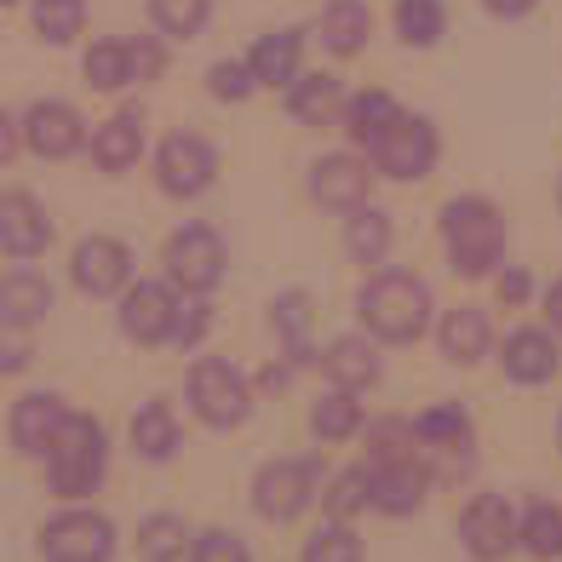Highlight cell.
I'll list each match as a JSON object with an SVG mask.
<instances>
[{"label": "cell", "instance_id": "obj_1", "mask_svg": "<svg viewBox=\"0 0 562 562\" xmlns=\"http://www.w3.org/2000/svg\"><path fill=\"white\" fill-rule=\"evenodd\" d=\"M356 311H362L373 339L407 345V339H419L425 322H430V288L407 270H379L362 288V299H356Z\"/></svg>", "mask_w": 562, "mask_h": 562}, {"label": "cell", "instance_id": "obj_2", "mask_svg": "<svg viewBox=\"0 0 562 562\" xmlns=\"http://www.w3.org/2000/svg\"><path fill=\"white\" fill-rule=\"evenodd\" d=\"M442 241L459 276H488L505 259V218L482 195H453L442 207Z\"/></svg>", "mask_w": 562, "mask_h": 562}, {"label": "cell", "instance_id": "obj_3", "mask_svg": "<svg viewBox=\"0 0 562 562\" xmlns=\"http://www.w3.org/2000/svg\"><path fill=\"white\" fill-rule=\"evenodd\" d=\"M46 476H53V494H64V499L92 494L98 476H104V425L87 414H69L53 453H46Z\"/></svg>", "mask_w": 562, "mask_h": 562}, {"label": "cell", "instance_id": "obj_4", "mask_svg": "<svg viewBox=\"0 0 562 562\" xmlns=\"http://www.w3.org/2000/svg\"><path fill=\"white\" fill-rule=\"evenodd\" d=\"M46 562H110L115 557V522L98 510H64L41 528Z\"/></svg>", "mask_w": 562, "mask_h": 562}, {"label": "cell", "instance_id": "obj_5", "mask_svg": "<svg viewBox=\"0 0 562 562\" xmlns=\"http://www.w3.org/2000/svg\"><path fill=\"white\" fill-rule=\"evenodd\" d=\"M373 167L385 178H402V184L430 178V167H437V126L419 115H396L391 133L373 144Z\"/></svg>", "mask_w": 562, "mask_h": 562}, {"label": "cell", "instance_id": "obj_6", "mask_svg": "<svg viewBox=\"0 0 562 562\" xmlns=\"http://www.w3.org/2000/svg\"><path fill=\"white\" fill-rule=\"evenodd\" d=\"M190 402H195V414L207 419V425L229 430V425H241V419H247L252 391H247V379L229 368V362L207 356V362H195V373H190Z\"/></svg>", "mask_w": 562, "mask_h": 562}, {"label": "cell", "instance_id": "obj_7", "mask_svg": "<svg viewBox=\"0 0 562 562\" xmlns=\"http://www.w3.org/2000/svg\"><path fill=\"white\" fill-rule=\"evenodd\" d=\"M167 276H172V288H184V293H213L218 276H224V241L207 224H184L167 241Z\"/></svg>", "mask_w": 562, "mask_h": 562}, {"label": "cell", "instance_id": "obj_8", "mask_svg": "<svg viewBox=\"0 0 562 562\" xmlns=\"http://www.w3.org/2000/svg\"><path fill=\"white\" fill-rule=\"evenodd\" d=\"M459 540H465V551H471L476 562H499L510 546L522 540L510 499H499V494H476V499L465 505V517H459Z\"/></svg>", "mask_w": 562, "mask_h": 562}, {"label": "cell", "instance_id": "obj_9", "mask_svg": "<svg viewBox=\"0 0 562 562\" xmlns=\"http://www.w3.org/2000/svg\"><path fill=\"white\" fill-rule=\"evenodd\" d=\"M311 494H316V465H304V459H276V465H265L259 482H252V505H259V517H270V522L299 517V510L311 505Z\"/></svg>", "mask_w": 562, "mask_h": 562}, {"label": "cell", "instance_id": "obj_10", "mask_svg": "<svg viewBox=\"0 0 562 562\" xmlns=\"http://www.w3.org/2000/svg\"><path fill=\"white\" fill-rule=\"evenodd\" d=\"M156 172H161V190L167 195H201V190L213 184V172H218V156H213L207 138L172 133L161 144V156H156Z\"/></svg>", "mask_w": 562, "mask_h": 562}, {"label": "cell", "instance_id": "obj_11", "mask_svg": "<svg viewBox=\"0 0 562 562\" xmlns=\"http://www.w3.org/2000/svg\"><path fill=\"white\" fill-rule=\"evenodd\" d=\"M425 488H430L425 453H402L373 465V510H385V517H414L425 505Z\"/></svg>", "mask_w": 562, "mask_h": 562}, {"label": "cell", "instance_id": "obj_12", "mask_svg": "<svg viewBox=\"0 0 562 562\" xmlns=\"http://www.w3.org/2000/svg\"><path fill=\"white\" fill-rule=\"evenodd\" d=\"M69 276H75V288H81V293L110 299V293L126 288V276H133V252H126L115 236H87L81 247H75Z\"/></svg>", "mask_w": 562, "mask_h": 562}, {"label": "cell", "instance_id": "obj_13", "mask_svg": "<svg viewBox=\"0 0 562 562\" xmlns=\"http://www.w3.org/2000/svg\"><path fill=\"white\" fill-rule=\"evenodd\" d=\"M23 138H30L35 156L64 161V156H75V149L87 144V126H81V115H75L69 104L41 98V104H30V115H23Z\"/></svg>", "mask_w": 562, "mask_h": 562}, {"label": "cell", "instance_id": "obj_14", "mask_svg": "<svg viewBox=\"0 0 562 562\" xmlns=\"http://www.w3.org/2000/svg\"><path fill=\"white\" fill-rule=\"evenodd\" d=\"M172 322H178V304H172L167 288H156V281L126 288V299H121V334L126 339L161 345V339H172Z\"/></svg>", "mask_w": 562, "mask_h": 562}, {"label": "cell", "instance_id": "obj_15", "mask_svg": "<svg viewBox=\"0 0 562 562\" xmlns=\"http://www.w3.org/2000/svg\"><path fill=\"white\" fill-rule=\"evenodd\" d=\"M414 437H419V453L425 459H442V465H471V419L465 407H425L414 419Z\"/></svg>", "mask_w": 562, "mask_h": 562}, {"label": "cell", "instance_id": "obj_16", "mask_svg": "<svg viewBox=\"0 0 562 562\" xmlns=\"http://www.w3.org/2000/svg\"><path fill=\"white\" fill-rule=\"evenodd\" d=\"M64 419H69V407H64L53 391H30V396H18V407H12V442H18V453H30V459L53 453Z\"/></svg>", "mask_w": 562, "mask_h": 562}, {"label": "cell", "instance_id": "obj_17", "mask_svg": "<svg viewBox=\"0 0 562 562\" xmlns=\"http://www.w3.org/2000/svg\"><path fill=\"white\" fill-rule=\"evenodd\" d=\"M311 195L322 201V207H368V195H373V172L356 161V156H322L311 167Z\"/></svg>", "mask_w": 562, "mask_h": 562}, {"label": "cell", "instance_id": "obj_18", "mask_svg": "<svg viewBox=\"0 0 562 562\" xmlns=\"http://www.w3.org/2000/svg\"><path fill=\"white\" fill-rule=\"evenodd\" d=\"M0 241H7L12 259H30V252H41L46 241H53V224H46V213L23 190L0 195Z\"/></svg>", "mask_w": 562, "mask_h": 562}, {"label": "cell", "instance_id": "obj_19", "mask_svg": "<svg viewBox=\"0 0 562 562\" xmlns=\"http://www.w3.org/2000/svg\"><path fill=\"white\" fill-rule=\"evenodd\" d=\"M499 368L517 379V385H546V379H557V345H551V334H540V327L510 334L505 350H499Z\"/></svg>", "mask_w": 562, "mask_h": 562}, {"label": "cell", "instance_id": "obj_20", "mask_svg": "<svg viewBox=\"0 0 562 562\" xmlns=\"http://www.w3.org/2000/svg\"><path fill=\"white\" fill-rule=\"evenodd\" d=\"M322 368H327V379H334V385L362 391V385H373V379H379V350H373L368 339L345 334V339H334V345L322 350Z\"/></svg>", "mask_w": 562, "mask_h": 562}, {"label": "cell", "instance_id": "obj_21", "mask_svg": "<svg viewBox=\"0 0 562 562\" xmlns=\"http://www.w3.org/2000/svg\"><path fill=\"white\" fill-rule=\"evenodd\" d=\"M138 149H144V121H138L133 110H126V115H110V121L92 133V161L104 167V172L133 167V161H138Z\"/></svg>", "mask_w": 562, "mask_h": 562}, {"label": "cell", "instance_id": "obj_22", "mask_svg": "<svg viewBox=\"0 0 562 562\" xmlns=\"http://www.w3.org/2000/svg\"><path fill=\"white\" fill-rule=\"evenodd\" d=\"M299 30H276V35H265L259 46H252V81L259 87H293L299 81Z\"/></svg>", "mask_w": 562, "mask_h": 562}, {"label": "cell", "instance_id": "obj_23", "mask_svg": "<svg viewBox=\"0 0 562 562\" xmlns=\"http://www.w3.org/2000/svg\"><path fill=\"white\" fill-rule=\"evenodd\" d=\"M488 350V311H476V304H459V311L442 316V356L459 368H471L476 356Z\"/></svg>", "mask_w": 562, "mask_h": 562}, {"label": "cell", "instance_id": "obj_24", "mask_svg": "<svg viewBox=\"0 0 562 562\" xmlns=\"http://www.w3.org/2000/svg\"><path fill=\"white\" fill-rule=\"evenodd\" d=\"M402 110H396V98L391 92H379V87H368V92H356L350 104H345V133L356 138V144H379L391 133V121H396Z\"/></svg>", "mask_w": 562, "mask_h": 562}, {"label": "cell", "instance_id": "obj_25", "mask_svg": "<svg viewBox=\"0 0 562 562\" xmlns=\"http://www.w3.org/2000/svg\"><path fill=\"white\" fill-rule=\"evenodd\" d=\"M368 30H373V18H368L362 0H334V7L322 12V46H327V53H339V58L362 53Z\"/></svg>", "mask_w": 562, "mask_h": 562}, {"label": "cell", "instance_id": "obj_26", "mask_svg": "<svg viewBox=\"0 0 562 562\" xmlns=\"http://www.w3.org/2000/svg\"><path fill=\"white\" fill-rule=\"evenodd\" d=\"M288 92H293V115L311 121V126H327V121L339 115V104H345L339 75H299Z\"/></svg>", "mask_w": 562, "mask_h": 562}, {"label": "cell", "instance_id": "obj_27", "mask_svg": "<svg viewBox=\"0 0 562 562\" xmlns=\"http://www.w3.org/2000/svg\"><path fill=\"white\" fill-rule=\"evenodd\" d=\"M133 448L144 459H172L178 425H172V407L167 402H138V414H133Z\"/></svg>", "mask_w": 562, "mask_h": 562}, {"label": "cell", "instance_id": "obj_28", "mask_svg": "<svg viewBox=\"0 0 562 562\" xmlns=\"http://www.w3.org/2000/svg\"><path fill=\"white\" fill-rule=\"evenodd\" d=\"M345 247H350L356 265H379L391 252V218L379 207H356L350 224H345Z\"/></svg>", "mask_w": 562, "mask_h": 562}, {"label": "cell", "instance_id": "obj_29", "mask_svg": "<svg viewBox=\"0 0 562 562\" xmlns=\"http://www.w3.org/2000/svg\"><path fill=\"white\" fill-rule=\"evenodd\" d=\"M356 425H362V402H356V391H327L316 407H311V430L322 442H345V437H356Z\"/></svg>", "mask_w": 562, "mask_h": 562}, {"label": "cell", "instance_id": "obj_30", "mask_svg": "<svg viewBox=\"0 0 562 562\" xmlns=\"http://www.w3.org/2000/svg\"><path fill=\"white\" fill-rule=\"evenodd\" d=\"M81 69H87V87L115 92V87L133 81V46L126 41H92V53L81 58Z\"/></svg>", "mask_w": 562, "mask_h": 562}, {"label": "cell", "instance_id": "obj_31", "mask_svg": "<svg viewBox=\"0 0 562 562\" xmlns=\"http://www.w3.org/2000/svg\"><path fill=\"white\" fill-rule=\"evenodd\" d=\"M53 311V288L41 276H7L0 288V322H35Z\"/></svg>", "mask_w": 562, "mask_h": 562}, {"label": "cell", "instance_id": "obj_32", "mask_svg": "<svg viewBox=\"0 0 562 562\" xmlns=\"http://www.w3.org/2000/svg\"><path fill=\"white\" fill-rule=\"evenodd\" d=\"M87 23V0H35V35L53 41V46H69Z\"/></svg>", "mask_w": 562, "mask_h": 562}, {"label": "cell", "instance_id": "obj_33", "mask_svg": "<svg viewBox=\"0 0 562 562\" xmlns=\"http://www.w3.org/2000/svg\"><path fill=\"white\" fill-rule=\"evenodd\" d=\"M396 35L407 46H437V35H442V0H396Z\"/></svg>", "mask_w": 562, "mask_h": 562}, {"label": "cell", "instance_id": "obj_34", "mask_svg": "<svg viewBox=\"0 0 562 562\" xmlns=\"http://www.w3.org/2000/svg\"><path fill=\"white\" fill-rule=\"evenodd\" d=\"M270 322H276V334H281V345H288L293 362H316L311 345H304V322H311V311H304V293L276 299V304H270Z\"/></svg>", "mask_w": 562, "mask_h": 562}, {"label": "cell", "instance_id": "obj_35", "mask_svg": "<svg viewBox=\"0 0 562 562\" xmlns=\"http://www.w3.org/2000/svg\"><path fill=\"white\" fill-rule=\"evenodd\" d=\"M299 562H362V540H356V533L345 528V517H339V522H327L304 540Z\"/></svg>", "mask_w": 562, "mask_h": 562}, {"label": "cell", "instance_id": "obj_36", "mask_svg": "<svg viewBox=\"0 0 562 562\" xmlns=\"http://www.w3.org/2000/svg\"><path fill=\"white\" fill-rule=\"evenodd\" d=\"M522 546H528V557H540V562L562 557V510L557 505H533L528 510L522 517Z\"/></svg>", "mask_w": 562, "mask_h": 562}, {"label": "cell", "instance_id": "obj_37", "mask_svg": "<svg viewBox=\"0 0 562 562\" xmlns=\"http://www.w3.org/2000/svg\"><path fill=\"white\" fill-rule=\"evenodd\" d=\"M184 540H190V533H184V522H178V517H149L138 528V551L149 562H178V557H184Z\"/></svg>", "mask_w": 562, "mask_h": 562}, {"label": "cell", "instance_id": "obj_38", "mask_svg": "<svg viewBox=\"0 0 562 562\" xmlns=\"http://www.w3.org/2000/svg\"><path fill=\"white\" fill-rule=\"evenodd\" d=\"M207 7H213V0H149V12H156L161 30L167 35H184V41L201 30V23H207Z\"/></svg>", "mask_w": 562, "mask_h": 562}, {"label": "cell", "instance_id": "obj_39", "mask_svg": "<svg viewBox=\"0 0 562 562\" xmlns=\"http://www.w3.org/2000/svg\"><path fill=\"white\" fill-rule=\"evenodd\" d=\"M362 505H373V471H345L334 482V494H327V510L334 517H356Z\"/></svg>", "mask_w": 562, "mask_h": 562}, {"label": "cell", "instance_id": "obj_40", "mask_svg": "<svg viewBox=\"0 0 562 562\" xmlns=\"http://www.w3.org/2000/svg\"><path fill=\"white\" fill-rule=\"evenodd\" d=\"M207 87H213V98H224V104H241L259 81H252V64H213Z\"/></svg>", "mask_w": 562, "mask_h": 562}, {"label": "cell", "instance_id": "obj_41", "mask_svg": "<svg viewBox=\"0 0 562 562\" xmlns=\"http://www.w3.org/2000/svg\"><path fill=\"white\" fill-rule=\"evenodd\" d=\"M195 562H252V557H247V546L229 528H207L195 540Z\"/></svg>", "mask_w": 562, "mask_h": 562}, {"label": "cell", "instance_id": "obj_42", "mask_svg": "<svg viewBox=\"0 0 562 562\" xmlns=\"http://www.w3.org/2000/svg\"><path fill=\"white\" fill-rule=\"evenodd\" d=\"M213 327V316H207V304H178V322H172V345H201V334Z\"/></svg>", "mask_w": 562, "mask_h": 562}, {"label": "cell", "instance_id": "obj_43", "mask_svg": "<svg viewBox=\"0 0 562 562\" xmlns=\"http://www.w3.org/2000/svg\"><path fill=\"white\" fill-rule=\"evenodd\" d=\"M126 46H133V81H156V75H161V46L156 41H126Z\"/></svg>", "mask_w": 562, "mask_h": 562}, {"label": "cell", "instance_id": "obj_44", "mask_svg": "<svg viewBox=\"0 0 562 562\" xmlns=\"http://www.w3.org/2000/svg\"><path fill=\"white\" fill-rule=\"evenodd\" d=\"M23 362H30V339H23V322H7V350H0V368L18 373Z\"/></svg>", "mask_w": 562, "mask_h": 562}, {"label": "cell", "instance_id": "obj_45", "mask_svg": "<svg viewBox=\"0 0 562 562\" xmlns=\"http://www.w3.org/2000/svg\"><path fill=\"white\" fill-rule=\"evenodd\" d=\"M528 299V276L522 270H505L499 276V304H522Z\"/></svg>", "mask_w": 562, "mask_h": 562}, {"label": "cell", "instance_id": "obj_46", "mask_svg": "<svg viewBox=\"0 0 562 562\" xmlns=\"http://www.w3.org/2000/svg\"><path fill=\"white\" fill-rule=\"evenodd\" d=\"M482 7H488L494 18H522V12L540 7V0H482Z\"/></svg>", "mask_w": 562, "mask_h": 562}, {"label": "cell", "instance_id": "obj_47", "mask_svg": "<svg viewBox=\"0 0 562 562\" xmlns=\"http://www.w3.org/2000/svg\"><path fill=\"white\" fill-rule=\"evenodd\" d=\"M546 311H551V327H562V281L546 293Z\"/></svg>", "mask_w": 562, "mask_h": 562}, {"label": "cell", "instance_id": "obj_48", "mask_svg": "<svg viewBox=\"0 0 562 562\" xmlns=\"http://www.w3.org/2000/svg\"><path fill=\"white\" fill-rule=\"evenodd\" d=\"M557 201H562V184H557Z\"/></svg>", "mask_w": 562, "mask_h": 562}, {"label": "cell", "instance_id": "obj_49", "mask_svg": "<svg viewBox=\"0 0 562 562\" xmlns=\"http://www.w3.org/2000/svg\"><path fill=\"white\" fill-rule=\"evenodd\" d=\"M7 7H12V0H7Z\"/></svg>", "mask_w": 562, "mask_h": 562}]
</instances>
